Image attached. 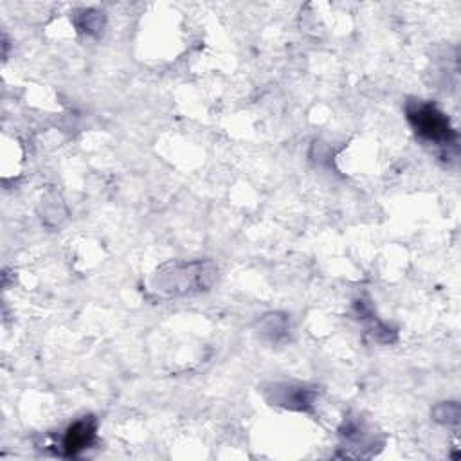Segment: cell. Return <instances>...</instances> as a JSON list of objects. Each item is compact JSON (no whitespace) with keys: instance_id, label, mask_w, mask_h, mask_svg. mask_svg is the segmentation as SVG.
<instances>
[{"instance_id":"3957f363","label":"cell","mask_w":461,"mask_h":461,"mask_svg":"<svg viewBox=\"0 0 461 461\" xmlns=\"http://www.w3.org/2000/svg\"><path fill=\"white\" fill-rule=\"evenodd\" d=\"M95 430H97V421L92 416L79 418L68 429L65 430L61 438V456L67 457H76L83 450H86L94 439H95Z\"/></svg>"},{"instance_id":"7a4b0ae2","label":"cell","mask_w":461,"mask_h":461,"mask_svg":"<svg viewBox=\"0 0 461 461\" xmlns=\"http://www.w3.org/2000/svg\"><path fill=\"white\" fill-rule=\"evenodd\" d=\"M405 112L416 135L425 142L447 148L456 144V130L450 126L447 115L434 104L425 101H409Z\"/></svg>"},{"instance_id":"6da1fadb","label":"cell","mask_w":461,"mask_h":461,"mask_svg":"<svg viewBox=\"0 0 461 461\" xmlns=\"http://www.w3.org/2000/svg\"><path fill=\"white\" fill-rule=\"evenodd\" d=\"M218 276V267L211 261L167 263L151 279L157 294L166 297L187 295L207 290Z\"/></svg>"}]
</instances>
